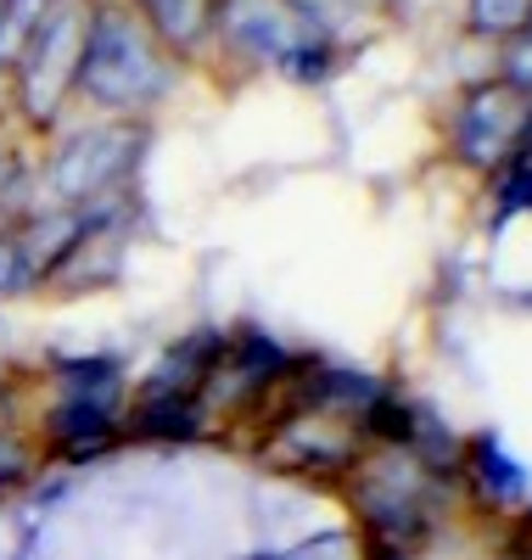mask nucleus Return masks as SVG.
<instances>
[{"mask_svg": "<svg viewBox=\"0 0 532 560\" xmlns=\"http://www.w3.org/2000/svg\"><path fill=\"white\" fill-rule=\"evenodd\" d=\"M180 62L152 39V28L135 18L129 0H84V39L73 102L95 118H135L147 124L174 90Z\"/></svg>", "mask_w": 532, "mask_h": 560, "instance_id": "obj_1", "label": "nucleus"}, {"mask_svg": "<svg viewBox=\"0 0 532 560\" xmlns=\"http://www.w3.org/2000/svg\"><path fill=\"white\" fill-rule=\"evenodd\" d=\"M147 158V124L135 118H95L79 129H57L51 152L39 163V208H84L95 197L129 191Z\"/></svg>", "mask_w": 532, "mask_h": 560, "instance_id": "obj_2", "label": "nucleus"}, {"mask_svg": "<svg viewBox=\"0 0 532 560\" xmlns=\"http://www.w3.org/2000/svg\"><path fill=\"white\" fill-rule=\"evenodd\" d=\"M79 39H84V0H45L23 51L7 68V102L34 135H57L73 107V73H79Z\"/></svg>", "mask_w": 532, "mask_h": 560, "instance_id": "obj_3", "label": "nucleus"}, {"mask_svg": "<svg viewBox=\"0 0 532 560\" xmlns=\"http://www.w3.org/2000/svg\"><path fill=\"white\" fill-rule=\"evenodd\" d=\"M532 124V102L527 90H516L510 79H488V84H471L460 107H454V152L471 168H499L521 152V135Z\"/></svg>", "mask_w": 532, "mask_h": 560, "instance_id": "obj_4", "label": "nucleus"}, {"mask_svg": "<svg viewBox=\"0 0 532 560\" xmlns=\"http://www.w3.org/2000/svg\"><path fill=\"white\" fill-rule=\"evenodd\" d=\"M39 454L84 465L95 454H107L124 443V404H95V398H51V409L39 415Z\"/></svg>", "mask_w": 532, "mask_h": 560, "instance_id": "obj_5", "label": "nucleus"}, {"mask_svg": "<svg viewBox=\"0 0 532 560\" xmlns=\"http://www.w3.org/2000/svg\"><path fill=\"white\" fill-rule=\"evenodd\" d=\"M135 18L152 28V39L180 62L197 57L208 45V23H213V0H129Z\"/></svg>", "mask_w": 532, "mask_h": 560, "instance_id": "obj_6", "label": "nucleus"}, {"mask_svg": "<svg viewBox=\"0 0 532 560\" xmlns=\"http://www.w3.org/2000/svg\"><path fill=\"white\" fill-rule=\"evenodd\" d=\"M45 370H51V393L57 398L124 404V359L118 353H57Z\"/></svg>", "mask_w": 532, "mask_h": 560, "instance_id": "obj_7", "label": "nucleus"}, {"mask_svg": "<svg viewBox=\"0 0 532 560\" xmlns=\"http://www.w3.org/2000/svg\"><path fill=\"white\" fill-rule=\"evenodd\" d=\"M465 465H471V477H476L482 499H494V504H521V499H527V471H521V465L505 454V443H499L494 432L471 438Z\"/></svg>", "mask_w": 532, "mask_h": 560, "instance_id": "obj_8", "label": "nucleus"}, {"mask_svg": "<svg viewBox=\"0 0 532 560\" xmlns=\"http://www.w3.org/2000/svg\"><path fill=\"white\" fill-rule=\"evenodd\" d=\"M39 292V258L23 236V224H0V303Z\"/></svg>", "mask_w": 532, "mask_h": 560, "instance_id": "obj_9", "label": "nucleus"}, {"mask_svg": "<svg viewBox=\"0 0 532 560\" xmlns=\"http://www.w3.org/2000/svg\"><path fill=\"white\" fill-rule=\"evenodd\" d=\"M39 465H45V454H39V438H34V432L0 427V499H12V493L34 488Z\"/></svg>", "mask_w": 532, "mask_h": 560, "instance_id": "obj_10", "label": "nucleus"}, {"mask_svg": "<svg viewBox=\"0 0 532 560\" xmlns=\"http://www.w3.org/2000/svg\"><path fill=\"white\" fill-rule=\"evenodd\" d=\"M532 18V0H471V28L488 39H516Z\"/></svg>", "mask_w": 532, "mask_h": 560, "instance_id": "obj_11", "label": "nucleus"}, {"mask_svg": "<svg viewBox=\"0 0 532 560\" xmlns=\"http://www.w3.org/2000/svg\"><path fill=\"white\" fill-rule=\"evenodd\" d=\"M39 7H45V0H0V79H7L12 57L23 51V39H28Z\"/></svg>", "mask_w": 532, "mask_h": 560, "instance_id": "obj_12", "label": "nucleus"}, {"mask_svg": "<svg viewBox=\"0 0 532 560\" xmlns=\"http://www.w3.org/2000/svg\"><path fill=\"white\" fill-rule=\"evenodd\" d=\"M521 34H527V39H532V18H527V28H521Z\"/></svg>", "mask_w": 532, "mask_h": 560, "instance_id": "obj_13", "label": "nucleus"}, {"mask_svg": "<svg viewBox=\"0 0 532 560\" xmlns=\"http://www.w3.org/2000/svg\"><path fill=\"white\" fill-rule=\"evenodd\" d=\"M0 404H7V393H0Z\"/></svg>", "mask_w": 532, "mask_h": 560, "instance_id": "obj_14", "label": "nucleus"}]
</instances>
